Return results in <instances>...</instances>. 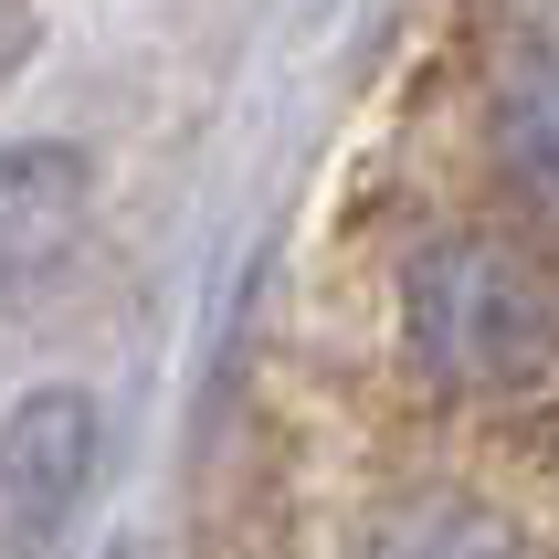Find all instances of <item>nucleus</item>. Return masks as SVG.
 <instances>
[{
	"label": "nucleus",
	"mask_w": 559,
	"mask_h": 559,
	"mask_svg": "<svg viewBox=\"0 0 559 559\" xmlns=\"http://www.w3.org/2000/svg\"><path fill=\"white\" fill-rule=\"evenodd\" d=\"M402 338L443 391H518L559 359V296L518 243L443 233L402 264Z\"/></svg>",
	"instance_id": "1"
},
{
	"label": "nucleus",
	"mask_w": 559,
	"mask_h": 559,
	"mask_svg": "<svg viewBox=\"0 0 559 559\" xmlns=\"http://www.w3.org/2000/svg\"><path fill=\"white\" fill-rule=\"evenodd\" d=\"M95 391L74 380H43L22 402L0 412V559H43L63 528H74V507L95 486Z\"/></svg>",
	"instance_id": "2"
},
{
	"label": "nucleus",
	"mask_w": 559,
	"mask_h": 559,
	"mask_svg": "<svg viewBox=\"0 0 559 559\" xmlns=\"http://www.w3.org/2000/svg\"><path fill=\"white\" fill-rule=\"evenodd\" d=\"M85 212H95V158L85 148H0V285L43 275L85 243Z\"/></svg>",
	"instance_id": "3"
},
{
	"label": "nucleus",
	"mask_w": 559,
	"mask_h": 559,
	"mask_svg": "<svg viewBox=\"0 0 559 559\" xmlns=\"http://www.w3.org/2000/svg\"><path fill=\"white\" fill-rule=\"evenodd\" d=\"M348 559H538V549H528V528H507L475 497H402L359 518Z\"/></svg>",
	"instance_id": "4"
},
{
	"label": "nucleus",
	"mask_w": 559,
	"mask_h": 559,
	"mask_svg": "<svg viewBox=\"0 0 559 559\" xmlns=\"http://www.w3.org/2000/svg\"><path fill=\"white\" fill-rule=\"evenodd\" d=\"M486 117H497V148L518 180H538L559 201V43H528V53L497 63L486 85Z\"/></svg>",
	"instance_id": "5"
}]
</instances>
